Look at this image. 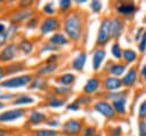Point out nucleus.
Masks as SVG:
<instances>
[{"label":"nucleus","instance_id":"obj_1","mask_svg":"<svg viewBox=\"0 0 146 136\" xmlns=\"http://www.w3.org/2000/svg\"><path fill=\"white\" fill-rule=\"evenodd\" d=\"M84 13L75 9L62 18V30L70 42L80 43L84 32Z\"/></svg>","mask_w":146,"mask_h":136},{"label":"nucleus","instance_id":"obj_2","mask_svg":"<svg viewBox=\"0 0 146 136\" xmlns=\"http://www.w3.org/2000/svg\"><path fill=\"white\" fill-rule=\"evenodd\" d=\"M34 78L33 73H24V74H17L14 77H10L6 80H2L0 82L1 88L6 89H18L23 87H29V85L32 82Z\"/></svg>","mask_w":146,"mask_h":136},{"label":"nucleus","instance_id":"obj_3","mask_svg":"<svg viewBox=\"0 0 146 136\" xmlns=\"http://www.w3.org/2000/svg\"><path fill=\"white\" fill-rule=\"evenodd\" d=\"M110 23H111V17H104L100 21L96 35V42H95L96 48H104L112 40Z\"/></svg>","mask_w":146,"mask_h":136},{"label":"nucleus","instance_id":"obj_4","mask_svg":"<svg viewBox=\"0 0 146 136\" xmlns=\"http://www.w3.org/2000/svg\"><path fill=\"white\" fill-rule=\"evenodd\" d=\"M60 29H62V18L59 16H51V17H44L41 19L39 32H40V35L46 37V35L59 32Z\"/></svg>","mask_w":146,"mask_h":136},{"label":"nucleus","instance_id":"obj_5","mask_svg":"<svg viewBox=\"0 0 146 136\" xmlns=\"http://www.w3.org/2000/svg\"><path fill=\"white\" fill-rule=\"evenodd\" d=\"M116 16L121 18H131L138 11V6L133 1H117L114 6Z\"/></svg>","mask_w":146,"mask_h":136},{"label":"nucleus","instance_id":"obj_6","mask_svg":"<svg viewBox=\"0 0 146 136\" xmlns=\"http://www.w3.org/2000/svg\"><path fill=\"white\" fill-rule=\"evenodd\" d=\"M92 109L94 111H96L97 113H99L102 117H104L107 120H114L116 118V113L112 106V103L104 98L96 101L92 105Z\"/></svg>","mask_w":146,"mask_h":136},{"label":"nucleus","instance_id":"obj_7","mask_svg":"<svg viewBox=\"0 0 146 136\" xmlns=\"http://www.w3.org/2000/svg\"><path fill=\"white\" fill-rule=\"evenodd\" d=\"M83 121L80 119H68L62 123L60 133L65 136H79L83 129Z\"/></svg>","mask_w":146,"mask_h":136},{"label":"nucleus","instance_id":"obj_8","mask_svg":"<svg viewBox=\"0 0 146 136\" xmlns=\"http://www.w3.org/2000/svg\"><path fill=\"white\" fill-rule=\"evenodd\" d=\"M19 57L17 42H8L0 50V63H10Z\"/></svg>","mask_w":146,"mask_h":136},{"label":"nucleus","instance_id":"obj_9","mask_svg":"<svg viewBox=\"0 0 146 136\" xmlns=\"http://www.w3.org/2000/svg\"><path fill=\"white\" fill-rule=\"evenodd\" d=\"M138 78H139V67L137 65L130 66L127 70V72L124 73V75L121 78L123 88L124 89H130V88L135 87L137 81H138Z\"/></svg>","mask_w":146,"mask_h":136},{"label":"nucleus","instance_id":"obj_10","mask_svg":"<svg viewBox=\"0 0 146 136\" xmlns=\"http://www.w3.org/2000/svg\"><path fill=\"white\" fill-rule=\"evenodd\" d=\"M110 26H111V37H112V40L114 41H117L121 35L123 34L124 30H125V21L119 16H112L111 17V23H110Z\"/></svg>","mask_w":146,"mask_h":136},{"label":"nucleus","instance_id":"obj_11","mask_svg":"<svg viewBox=\"0 0 146 136\" xmlns=\"http://www.w3.org/2000/svg\"><path fill=\"white\" fill-rule=\"evenodd\" d=\"M35 15V11L32 8H18L17 10H15L11 15V19L10 23L21 25L22 23H26L32 16Z\"/></svg>","mask_w":146,"mask_h":136},{"label":"nucleus","instance_id":"obj_12","mask_svg":"<svg viewBox=\"0 0 146 136\" xmlns=\"http://www.w3.org/2000/svg\"><path fill=\"white\" fill-rule=\"evenodd\" d=\"M27 111L23 107H17V109H11L8 111H5L0 113V123H6V122H13L15 120L22 119L26 115Z\"/></svg>","mask_w":146,"mask_h":136},{"label":"nucleus","instance_id":"obj_13","mask_svg":"<svg viewBox=\"0 0 146 136\" xmlns=\"http://www.w3.org/2000/svg\"><path fill=\"white\" fill-rule=\"evenodd\" d=\"M100 88H102V79L98 75H92L91 78H89L86 81V83L82 88V94L92 96V95L97 94Z\"/></svg>","mask_w":146,"mask_h":136},{"label":"nucleus","instance_id":"obj_14","mask_svg":"<svg viewBox=\"0 0 146 136\" xmlns=\"http://www.w3.org/2000/svg\"><path fill=\"white\" fill-rule=\"evenodd\" d=\"M102 87L105 90V93H110V91H117L121 90L123 88L122 86V81L120 78H115L112 75H106L103 80H102Z\"/></svg>","mask_w":146,"mask_h":136},{"label":"nucleus","instance_id":"obj_15","mask_svg":"<svg viewBox=\"0 0 146 136\" xmlns=\"http://www.w3.org/2000/svg\"><path fill=\"white\" fill-rule=\"evenodd\" d=\"M106 58L105 48H95L91 57V67L95 72H98L103 69V63Z\"/></svg>","mask_w":146,"mask_h":136},{"label":"nucleus","instance_id":"obj_16","mask_svg":"<svg viewBox=\"0 0 146 136\" xmlns=\"http://www.w3.org/2000/svg\"><path fill=\"white\" fill-rule=\"evenodd\" d=\"M47 120H48V114L39 110H32L27 117V123L31 127H36L42 123H46Z\"/></svg>","mask_w":146,"mask_h":136},{"label":"nucleus","instance_id":"obj_17","mask_svg":"<svg viewBox=\"0 0 146 136\" xmlns=\"http://www.w3.org/2000/svg\"><path fill=\"white\" fill-rule=\"evenodd\" d=\"M49 87H50V85H49V80L47 78L34 75V78H33L32 82L29 85L27 89L29 90H36V91L47 93L48 89H49Z\"/></svg>","mask_w":146,"mask_h":136},{"label":"nucleus","instance_id":"obj_18","mask_svg":"<svg viewBox=\"0 0 146 136\" xmlns=\"http://www.w3.org/2000/svg\"><path fill=\"white\" fill-rule=\"evenodd\" d=\"M17 47H18L19 54L24 56H30L35 50V43L29 38H22L17 42Z\"/></svg>","mask_w":146,"mask_h":136},{"label":"nucleus","instance_id":"obj_19","mask_svg":"<svg viewBox=\"0 0 146 136\" xmlns=\"http://www.w3.org/2000/svg\"><path fill=\"white\" fill-rule=\"evenodd\" d=\"M86 63H87V53L84 50H81L72 59V62H71V69L74 70V71H76V72H80V71H82L84 69Z\"/></svg>","mask_w":146,"mask_h":136},{"label":"nucleus","instance_id":"obj_20","mask_svg":"<svg viewBox=\"0 0 146 136\" xmlns=\"http://www.w3.org/2000/svg\"><path fill=\"white\" fill-rule=\"evenodd\" d=\"M59 69V63H43L42 65H40L36 71H35V75L38 77H48V75H51L52 73H55L57 70Z\"/></svg>","mask_w":146,"mask_h":136},{"label":"nucleus","instance_id":"obj_21","mask_svg":"<svg viewBox=\"0 0 146 136\" xmlns=\"http://www.w3.org/2000/svg\"><path fill=\"white\" fill-rule=\"evenodd\" d=\"M55 81L59 86L72 87L76 81V74H74L73 72H65V73H62V74L57 75L55 78Z\"/></svg>","mask_w":146,"mask_h":136},{"label":"nucleus","instance_id":"obj_22","mask_svg":"<svg viewBox=\"0 0 146 136\" xmlns=\"http://www.w3.org/2000/svg\"><path fill=\"white\" fill-rule=\"evenodd\" d=\"M48 41L50 42V43H52L54 46H56V47H58L59 49L62 48V47H65V46H68L71 42H70V40H68V38L64 34V32H56V33H54V34H51L50 37H49V39H48Z\"/></svg>","mask_w":146,"mask_h":136},{"label":"nucleus","instance_id":"obj_23","mask_svg":"<svg viewBox=\"0 0 146 136\" xmlns=\"http://www.w3.org/2000/svg\"><path fill=\"white\" fill-rule=\"evenodd\" d=\"M128 70V65L124 64L123 62H113V64L111 65L108 72H107V75H112V77H115V78H122L124 75V73L127 72Z\"/></svg>","mask_w":146,"mask_h":136},{"label":"nucleus","instance_id":"obj_24","mask_svg":"<svg viewBox=\"0 0 146 136\" xmlns=\"http://www.w3.org/2000/svg\"><path fill=\"white\" fill-rule=\"evenodd\" d=\"M128 96H129V89H121L117 91H110V93L103 94V98L111 103L114 101L122 99V98H128Z\"/></svg>","mask_w":146,"mask_h":136},{"label":"nucleus","instance_id":"obj_25","mask_svg":"<svg viewBox=\"0 0 146 136\" xmlns=\"http://www.w3.org/2000/svg\"><path fill=\"white\" fill-rule=\"evenodd\" d=\"M35 98L29 94H19L15 97V99L13 101V105L15 106H25V105H33L35 104Z\"/></svg>","mask_w":146,"mask_h":136},{"label":"nucleus","instance_id":"obj_26","mask_svg":"<svg viewBox=\"0 0 146 136\" xmlns=\"http://www.w3.org/2000/svg\"><path fill=\"white\" fill-rule=\"evenodd\" d=\"M127 104H128V98H122V99L112 102V106L116 113V117H125L128 114Z\"/></svg>","mask_w":146,"mask_h":136},{"label":"nucleus","instance_id":"obj_27","mask_svg":"<svg viewBox=\"0 0 146 136\" xmlns=\"http://www.w3.org/2000/svg\"><path fill=\"white\" fill-rule=\"evenodd\" d=\"M5 67H6L7 74H17V73H22L26 70V63L23 61H18V62H14Z\"/></svg>","mask_w":146,"mask_h":136},{"label":"nucleus","instance_id":"obj_28","mask_svg":"<svg viewBox=\"0 0 146 136\" xmlns=\"http://www.w3.org/2000/svg\"><path fill=\"white\" fill-rule=\"evenodd\" d=\"M138 61V53L131 48H125L123 49V55H122V62L127 65L135 64Z\"/></svg>","mask_w":146,"mask_h":136},{"label":"nucleus","instance_id":"obj_29","mask_svg":"<svg viewBox=\"0 0 146 136\" xmlns=\"http://www.w3.org/2000/svg\"><path fill=\"white\" fill-rule=\"evenodd\" d=\"M65 105H66V98H62V97H57V96H52L51 98L46 99L43 103V106H47L50 109H59Z\"/></svg>","mask_w":146,"mask_h":136},{"label":"nucleus","instance_id":"obj_30","mask_svg":"<svg viewBox=\"0 0 146 136\" xmlns=\"http://www.w3.org/2000/svg\"><path fill=\"white\" fill-rule=\"evenodd\" d=\"M72 8H73V2L71 0H59L57 5V13L64 17L72 11Z\"/></svg>","mask_w":146,"mask_h":136},{"label":"nucleus","instance_id":"obj_31","mask_svg":"<svg viewBox=\"0 0 146 136\" xmlns=\"http://www.w3.org/2000/svg\"><path fill=\"white\" fill-rule=\"evenodd\" d=\"M33 136H59L60 131L52 128H38L32 131Z\"/></svg>","mask_w":146,"mask_h":136},{"label":"nucleus","instance_id":"obj_32","mask_svg":"<svg viewBox=\"0 0 146 136\" xmlns=\"http://www.w3.org/2000/svg\"><path fill=\"white\" fill-rule=\"evenodd\" d=\"M42 14L46 15V17H51V16H57V6L55 2L52 1H49V2H46L43 6H42V9H41Z\"/></svg>","mask_w":146,"mask_h":136},{"label":"nucleus","instance_id":"obj_33","mask_svg":"<svg viewBox=\"0 0 146 136\" xmlns=\"http://www.w3.org/2000/svg\"><path fill=\"white\" fill-rule=\"evenodd\" d=\"M111 54L113 56L114 59H116L117 62L122 61V55H123V48L121 47L119 41H113L112 46H111Z\"/></svg>","mask_w":146,"mask_h":136},{"label":"nucleus","instance_id":"obj_34","mask_svg":"<svg viewBox=\"0 0 146 136\" xmlns=\"http://www.w3.org/2000/svg\"><path fill=\"white\" fill-rule=\"evenodd\" d=\"M55 96L57 97H62V98H67L71 94H72V87H64V86H57L54 87L52 90Z\"/></svg>","mask_w":146,"mask_h":136},{"label":"nucleus","instance_id":"obj_35","mask_svg":"<svg viewBox=\"0 0 146 136\" xmlns=\"http://www.w3.org/2000/svg\"><path fill=\"white\" fill-rule=\"evenodd\" d=\"M60 49L56 46H54L52 43H50L49 41L47 42H43L40 48H39V55H43V54H47V53H51V54H55V53H58Z\"/></svg>","mask_w":146,"mask_h":136},{"label":"nucleus","instance_id":"obj_36","mask_svg":"<svg viewBox=\"0 0 146 136\" xmlns=\"http://www.w3.org/2000/svg\"><path fill=\"white\" fill-rule=\"evenodd\" d=\"M75 101L79 103V105L81 106V107H84V106H89V105H94V103H95V98L92 97V96H89V95H86V94H80L76 98H75Z\"/></svg>","mask_w":146,"mask_h":136},{"label":"nucleus","instance_id":"obj_37","mask_svg":"<svg viewBox=\"0 0 146 136\" xmlns=\"http://www.w3.org/2000/svg\"><path fill=\"white\" fill-rule=\"evenodd\" d=\"M41 17L39 16V15H34V16H32L26 23H25V27L27 29V30H35V29H39V26H40V23H41Z\"/></svg>","mask_w":146,"mask_h":136},{"label":"nucleus","instance_id":"obj_38","mask_svg":"<svg viewBox=\"0 0 146 136\" xmlns=\"http://www.w3.org/2000/svg\"><path fill=\"white\" fill-rule=\"evenodd\" d=\"M18 30H19V25L14 24V23H10V25L7 27V31H6V33H5L6 39H7L8 42H9L10 40H13V39L17 35Z\"/></svg>","mask_w":146,"mask_h":136},{"label":"nucleus","instance_id":"obj_39","mask_svg":"<svg viewBox=\"0 0 146 136\" xmlns=\"http://www.w3.org/2000/svg\"><path fill=\"white\" fill-rule=\"evenodd\" d=\"M137 118H138V120H146V98L143 99L138 106Z\"/></svg>","mask_w":146,"mask_h":136},{"label":"nucleus","instance_id":"obj_40","mask_svg":"<svg viewBox=\"0 0 146 136\" xmlns=\"http://www.w3.org/2000/svg\"><path fill=\"white\" fill-rule=\"evenodd\" d=\"M89 7H90L91 13H94V14H99V13L102 11V9H103V3H102L99 0H92V1L90 2Z\"/></svg>","mask_w":146,"mask_h":136},{"label":"nucleus","instance_id":"obj_41","mask_svg":"<svg viewBox=\"0 0 146 136\" xmlns=\"http://www.w3.org/2000/svg\"><path fill=\"white\" fill-rule=\"evenodd\" d=\"M46 126L48 128L57 129L58 127H62V123H60V121H59L58 118H48V120L46 121Z\"/></svg>","mask_w":146,"mask_h":136},{"label":"nucleus","instance_id":"obj_42","mask_svg":"<svg viewBox=\"0 0 146 136\" xmlns=\"http://www.w3.org/2000/svg\"><path fill=\"white\" fill-rule=\"evenodd\" d=\"M97 133L98 131H97V128L95 126H84L81 134H82V136H94Z\"/></svg>","mask_w":146,"mask_h":136},{"label":"nucleus","instance_id":"obj_43","mask_svg":"<svg viewBox=\"0 0 146 136\" xmlns=\"http://www.w3.org/2000/svg\"><path fill=\"white\" fill-rule=\"evenodd\" d=\"M60 58H62V55L58 54V53L50 54V55L44 59V63H51V64H54V63H58Z\"/></svg>","mask_w":146,"mask_h":136},{"label":"nucleus","instance_id":"obj_44","mask_svg":"<svg viewBox=\"0 0 146 136\" xmlns=\"http://www.w3.org/2000/svg\"><path fill=\"white\" fill-rule=\"evenodd\" d=\"M110 136H122L123 135V129L121 126H114L110 128Z\"/></svg>","mask_w":146,"mask_h":136},{"label":"nucleus","instance_id":"obj_45","mask_svg":"<svg viewBox=\"0 0 146 136\" xmlns=\"http://www.w3.org/2000/svg\"><path fill=\"white\" fill-rule=\"evenodd\" d=\"M138 136H146V120H138Z\"/></svg>","mask_w":146,"mask_h":136},{"label":"nucleus","instance_id":"obj_46","mask_svg":"<svg viewBox=\"0 0 146 136\" xmlns=\"http://www.w3.org/2000/svg\"><path fill=\"white\" fill-rule=\"evenodd\" d=\"M138 51L139 53H145L146 51V30H145V32H144V34H143V37H141V39H140V41L138 42Z\"/></svg>","mask_w":146,"mask_h":136},{"label":"nucleus","instance_id":"obj_47","mask_svg":"<svg viewBox=\"0 0 146 136\" xmlns=\"http://www.w3.org/2000/svg\"><path fill=\"white\" fill-rule=\"evenodd\" d=\"M145 30H146V29H145L144 26H139V27L137 29V31H136V33H135V35H133V41H135V42H139V41H140V39H141V37H143Z\"/></svg>","mask_w":146,"mask_h":136},{"label":"nucleus","instance_id":"obj_48","mask_svg":"<svg viewBox=\"0 0 146 136\" xmlns=\"http://www.w3.org/2000/svg\"><path fill=\"white\" fill-rule=\"evenodd\" d=\"M81 109V106L79 105V103L74 99L73 102H70L68 104H66V110L67 111H79Z\"/></svg>","mask_w":146,"mask_h":136},{"label":"nucleus","instance_id":"obj_49","mask_svg":"<svg viewBox=\"0 0 146 136\" xmlns=\"http://www.w3.org/2000/svg\"><path fill=\"white\" fill-rule=\"evenodd\" d=\"M17 95L16 94H9V93H5V94H0V102H5V101H14L15 97Z\"/></svg>","mask_w":146,"mask_h":136},{"label":"nucleus","instance_id":"obj_50","mask_svg":"<svg viewBox=\"0 0 146 136\" xmlns=\"http://www.w3.org/2000/svg\"><path fill=\"white\" fill-rule=\"evenodd\" d=\"M34 6V1L33 0H23L18 3V7L19 8H32Z\"/></svg>","mask_w":146,"mask_h":136},{"label":"nucleus","instance_id":"obj_51","mask_svg":"<svg viewBox=\"0 0 146 136\" xmlns=\"http://www.w3.org/2000/svg\"><path fill=\"white\" fill-rule=\"evenodd\" d=\"M139 75L141 77L144 83L146 85V63H145V64L143 65V67L140 69V71H139Z\"/></svg>","mask_w":146,"mask_h":136},{"label":"nucleus","instance_id":"obj_52","mask_svg":"<svg viewBox=\"0 0 146 136\" xmlns=\"http://www.w3.org/2000/svg\"><path fill=\"white\" fill-rule=\"evenodd\" d=\"M112 64H113V62H112V61H107V62H106V65L103 67V72H104L106 75H107V72H108V70H110V67H111V65H112Z\"/></svg>","mask_w":146,"mask_h":136},{"label":"nucleus","instance_id":"obj_53","mask_svg":"<svg viewBox=\"0 0 146 136\" xmlns=\"http://www.w3.org/2000/svg\"><path fill=\"white\" fill-rule=\"evenodd\" d=\"M6 75H7V73H6V67L0 65V82L2 81V79H3Z\"/></svg>","mask_w":146,"mask_h":136},{"label":"nucleus","instance_id":"obj_54","mask_svg":"<svg viewBox=\"0 0 146 136\" xmlns=\"http://www.w3.org/2000/svg\"><path fill=\"white\" fill-rule=\"evenodd\" d=\"M6 43H8V41L6 39V35L5 34H0V47L5 46Z\"/></svg>","mask_w":146,"mask_h":136},{"label":"nucleus","instance_id":"obj_55","mask_svg":"<svg viewBox=\"0 0 146 136\" xmlns=\"http://www.w3.org/2000/svg\"><path fill=\"white\" fill-rule=\"evenodd\" d=\"M7 31V26L3 23H0V34H5Z\"/></svg>","mask_w":146,"mask_h":136},{"label":"nucleus","instance_id":"obj_56","mask_svg":"<svg viewBox=\"0 0 146 136\" xmlns=\"http://www.w3.org/2000/svg\"><path fill=\"white\" fill-rule=\"evenodd\" d=\"M6 135H7V131L5 129L0 128V136H6Z\"/></svg>","mask_w":146,"mask_h":136},{"label":"nucleus","instance_id":"obj_57","mask_svg":"<svg viewBox=\"0 0 146 136\" xmlns=\"http://www.w3.org/2000/svg\"><path fill=\"white\" fill-rule=\"evenodd\" d=\"M86 1H87V0H75L76 3H84Z\"/></svg>","mask_w":146,"mask_h":136},{"label":"nucleus","instance_id":"obj_58","mask_svg":"<svg viewBox=\"0 0 146 136\" xmlns=\"http://www.w3.org/2000/svg\"><path fill=\"white\" fill-rule=\"evenodd\" d=\"M5 106H6V104H5L3 102H0V110H1V109H3Z\"/></svg>","mask_w":146,"mask_h":136},{"label":"nucleus","instance_id":"obj_59","mask_svg":"<svg viewBox=\"0 0 146 136\" xmlns=\"http://www.w3.org/2000/svg\"><path fill=\"white\" fill-rule=\"evenodd\" d=\"M143 24L144 25H146V14L144 15V17H143Z\"/></svg>","mask_w":146,"mask_h":136},{"label":"nucleus","instance_id":"obj_60","mask_svg":"<svg viewBox=\"0 0 146 136\" xmlns=\"http://www.w3.org/2000/svg\"><path fill=\"white\" fill-rule=\"evenodd\" d=\"M94 136H104V135H103V133H97V134L94 135Z\"/></svg>","mask_w":146,"mask_h":136},{"label":"nucleus","instance_id":"obj_61","mask_svg":"<svg viewBox=\"0 0 146 136\" xmlns=\"http://www.w3.org/2000/svg\"><path fill=\"white\" fill-rule=\"evenodd\" d=\"M18 136H26V135H18Z\"/></svg>","mask_w":146,"mask_h":136},{"label":"nucleus","instance_id":"obj_62","mask_svg":"<svg viewBox=\"0 0 146 136\" xmlns=\"http://www.w3.org/2000/svg\"><path fill=\"white\" fill-rule=\"evenodd\" d=\"M106 136H110V135H106Z\"/></svg>","mask_w":146,"mask_h":136}]
</instances>
